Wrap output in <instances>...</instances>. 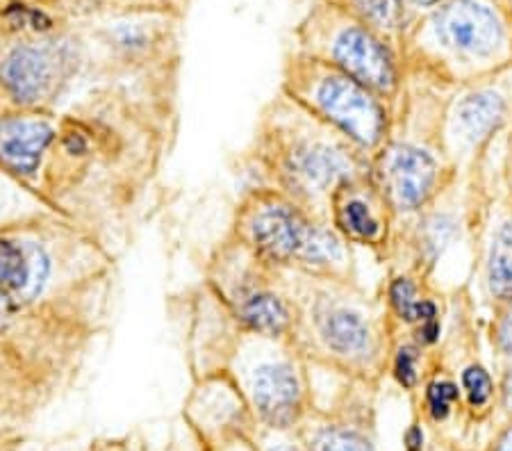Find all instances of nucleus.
Listing matches in <instances>:
<instances>
[{"mask_svg":"<svg viewBox=\"0 0 512 451\" xmlns=\"http://www.w3.org/2000/svg\"><path fill=\"white\" fill-rule=\"evenodd\" d=\"M117 253L101 235L51 210L0 226V290L21 308L110 324Z\"/></svg>","mask_w":512,"mask_h":451,"instance_id":"obj_1","label":"nucleus"},{"mask_svg":"<svg viewBox=\"0 0 512 451\" xmlns=\"http://www.w3.org/2000/svg\"><path fill=\"white\" fill-rule=\"evenodd\" d=\"M185 354L203 379L217 376L242 390L271 429L299 422L305 406V360L289 338H271L237 324L203 283L187 297Z\"/></svg>","mask_w":512,"mask_h":451,"instance_id":"obj_2","label":"nucleus"},{"mask_svg":"<svg viewBox=\"0 0 512 451\" xmlns=\"http://www.w3.org/2000/svg\"><path fill=\"white\" fill-rule=\"evenodd\" d=\"M294 308L292 340L308 365L367 381L392 363L396 324L385 297H371L355 278L280 269Z\"/></svg>","mask_w":512,"mask_h":451,"instance_id":"obj_3","label":"nucleus"},{"mask_svg":"<svg viewBox=\"0 0 512 451\" xmlns=\"http://www.w3.org/2000/svg\"><path fill=\"white\" fill-rule=\"evenodd\" d=\"M246 162L253 185L274 187L324 219L337 187L371 174V158L351 139L283 92L260 110Z\"/></svg>","mask_w":512,"mask_h":451,"instance_id":"obj_4","label":"nucleus"},{"mask_svg":"<svg viewBox=\"0 0 512 451\" xmlns=\"http://www.w3.org/2000/svg\"><path fill=\"white\" fill-rule=\"evenodd\" d=\"M228 235L276 269L355 278L353 246L330 219L312 215L274 187H246L235 203Z\"/></svg>","mask_w":512,"mask_h":451,"instance_id":"obj_5","label":"nucleus"},{"mask_svg":"<svg viewBox=\"0 0 512 451\" xmlns=\"http://www.w3.org/2000/svg\"><path fill=\"white\" fill-rule=\"evenodd\" d=\"M280 92L351 139L371 162L392 135V105L328 62L294 64Z\"/></svg>","mask_w":512,"mask_h":451,"instance_id":"obj_6","label":"nucleus"},{"mask_svg":"<svg viewBox=\"0 0 512 451\" xmlns=\"http://www.w3.org/2000/svg\"><path fill=\"white\" fill-rule=\"evenodd\" d=\"M201 283L237 324L271 338H292L294 308L280 269L253 256L228 233L212 249Z\"/></svg>","mask_w":512,"mask_h":451,"instance_id":"obj_7","label":"nucleus"},{"mask_svg":"<svg viewBox=\"0 0 512 451\" xmlns=\"http://www.w3.org/2000/svg\"><path fill=\"white\" fill-rule=\"evenodd\" d=\"M371 174L385 192L396 219L419 215L458 180L444 153L442 130L417 139L394 126L385 149L371 162Z\"/></svg>","mask_w":512,"mask_h":451,"instance_id":"obj_8","label":"nucleus"},{"mask_svg":"<svg viewBox=\"0 0 512 451\" xmlns=\"http://www.w3.org/2000/svg\"><path fill=\"white\" fill-rule=\"evenodd\" d=\"M78 73L80 60L69 41L19 44L0 62V89L10 108L55 112L76 85Z\"/></svg>","mask_w":512,"mask_h":451,"instance_id":"obj_9","label":"nucleus"},{"mask_svg":"<svg viewBox=\"0 0 512 451\" xmlns=\"http://www.w3.org/2000/svg\"><path fill=\"white\" fill-rule=\"evenodd\" d=\"M512 117V98L494 85L469 87L444 105L442 144L456 174L474 171L492 137Z\"/></svg>","mask_w":512,"mask_h":451,"instance_id":"obj_10","label":"nucleus"},{"mask_svg":"<svg viewBox=\"0 0 512 451\" xmlns=\"http://www.w3.org/2000/svg\"><path fill=\"white\" fill-rule=\"evenodd\" d=\"M328 219L351 246H360L387 260L394 240L396 215L374 174L342 183L330 196Z\"/></svg>","mask_w":512,"mask_h":451,"instance_id":"obj_11","label":"nucleus"},{"mask_svg":"<svg viewBox=\"0 0 512 451\" xmlns=\"http://www.w3.org/2000/svg\"><path fill=\"white\" fill-rule=\"evenodd\" d=\"M433 37L465 67H487L506 44L499 14L483 0H453L433 16Z\"/></svg>","mask_w":512,"mask_h":451,"instance_id":"obj_12","label":"nucleus"},{"mask_svg":"<svg viewBox=\"0 0 512 451\" xmlns=\"http://www.w3.org/2000/svg\"><path fill=\"white\" fill-rule=\"evenodd\" d=\"M328 64L358 80L394 108L401 101V73L381 39L367 26H344L326 46Z\"/></svg>","mask_w":512,"mask_h":451,"instance_id":"obj_13","label":"nucleus"},{"mask_svg":"<svg viewBox=\"0 0 512 451\" xmlns=\"http://www.w3.org/2000/svg\"><path fill=\"white\" fill-rule=\"evenodd\" d=\"M492 215L483 249V274L487 297L499 308L512 299V194Z\"/></svg>","mask_w":512,"mask_h":451,"instance_id":"obj_14","label":"nucleus"},{"mask_svg":"<svg viewBox=\"0 0 512 451\" xmlns=\"http://www.w3.org/2000/svg\"><path fill=\"white\" fill-rule=\"evenodd\" d=\"M46 208L39 199H35L26 187L16 183L0 169V226L12 224V221L39 215Z\"/></svg>","mask_w":512,"mask_h":451,"instance_id":"obj_15","label":"nucleus"},{"mask_svg":"<svg viewBox=\"0 0 512 451\" xmlns=\"http://www.w3.org/2000/svg\"><path fill=\"white\" fill-rule=\"evenodd\" d=\"M310 447L312 451H374L365 433L342 424L321 426L312 433Z\"/></svg>","mask_w":512,"mask_h":451,"instance_id":"obj_16","label":"nucleus"},{"mask_svg":"<svg viewBox=\"0 0 512 451\" xmlns=\"http://www.w3.org/2000/svg\"><path fill=\"white\" fill-rule=\"evenodd\" d=\"M367 26L392 32L403 21V0H353Z\"/></svg>","mask_w":512,"mask_h":451,"instance_id":"obj_17","label":"nucleus"},{"mask_svg":"<svg viewBox=\"0 0 512 451\" xmlns=\"http://www.w3.org/2000/svg\"><path fill=\"white\" fill-rule=\"evenodd\" d=\"M460 383H462V390L467 392L469 404L474 408H483L494 395L492 376L487 374V369L478 363L465 367V372L460 376Z\"/></svg>","mask_w":512,"mask_h":451,"instance_id":"obj_18","label":"nucleus"},{"mask_svg":"<svg viewBox=\"0 0 512 451\" xmlns=\"http://www.w3.org/2000/svg\"><path fill=\"white\" fill-rule=\"evenodd\" d=\"M458 399H460V390L453 381L437 379L426 388V404L435 422L447 420L453 404H456Z\"/></svg>","mask_w":512,"mask_h":451,"instance_id":"obj_19","label":"nucleus"},{"mask_svg":"<svg viewBox=\"0 0 512 451\" xmlns=\"http://www.w3.org/2000/svg\"><path fill=\"white\" fill-rule=\"evenodd\" d=\"M497 310V317H494V326H492V340L494 347L501 356L510 358L512 356V299L501 303Z\"/></svg>","mask_w":512,"mask_h":451,"instance_id":"obj_20","label":"nucleus"},{"mask_svg":"<svg viewBox=\"0 0 512 451\" xmlns=\"http://www.w3.org/2000/svg\"><path fill=\"white\" fill-rule=\"evenodd\" d=\"M501 395H503V406L512 410V356L508 358L506 372H503V385H501Z\"/></svg>","mask_w":512,"mask_h":451,"instance_id":"obj_21","label":"nucleus"},{"mask_svg":"<svg viewBox=\"0 0 512 451\" xmlns=\"http://www.w3.org/2000/svg\"><path fill=\"white\" fill-rule=\"evenodd\" d=\"M494 451H512V426L506 433H503V438L499 440V445Z\"/></svg>","mask_w":512,"mask_h":451,"instance_id":"obj_22","label":"nucleus"},{"mask_svg":"<svg viewBox=\"0 0 512 451\" xmlns=\"http://www.w3.org/2000/svg\"><path fill=\"white\" fill-rule=\"evenodd\" d=\"M508 190L512 194V130H510V149H508Z\"/></svg>","mask_w":512,"mask_h":451,"instance_id":"obj_23","label":"nucleus"},{"mask_svg":"<svg viewBox=\"0 0 512 451\" xmlns=\"http://www.w3.org/2000/svg\"><path fill=\"white\" fill-rule=\"evenodd\" d=\"M267 451H296V449H292V447H287V445H271Z\"/></svg>","mask_w":512,"mask_h":451,"instance_id":"obj_24","label":"nucleus"},{"mask_svg":"<svg viewBox=\"0 0 512 451\" xmlns=\"http://www.w3.org/2000/svg\"><path fill=\"white\" fill-rule=\"evenodd\" d=\"M5 108H10V105H7V101H5V94H3V89H0V110H5Z\"/></svg>","mask_w":512,"mask_h":451,"instance_id":"obj_25","label":"nucleus"},{"mask_svg":"<svg viewBox=\"0 0 512 451\" xmlns=\"http://www.w3.org/2000/svg\"><path fill=\"white\" fill-rule=\"evenodd\" d=\"M415 3H419V5H435V3H440V0H415Z\"/></svg>","mask_w":512,"mask_h":451,"instance_id":"obj_26","label":"nucleus"}]
</instances>
